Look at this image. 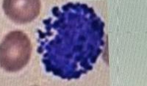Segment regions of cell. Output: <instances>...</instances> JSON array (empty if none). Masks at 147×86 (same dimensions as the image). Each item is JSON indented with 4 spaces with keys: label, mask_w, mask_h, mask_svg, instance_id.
<instances>
[{
    "label": "cell",
    "mask_w": 147,
    "mask_h": 86,
    "mask_svg": "<svg viewBox=\"0 0 147 86\" xmlns=\"http://www.w3.org/2000/svg\"><path fill=\"white\" fill-rule=\"evenodd\" d=\"M38 32V52L47 72L62 79L80 78L91 71L105 45V23L85 4L55 7Z\"/></svg>",
    "instance_id": "6da1fadb"
},
{
    "label": "cell",
    "mask_w": 147,
    "mask_h": 86,
    "mask_svg": "<svg viewBox=\"0 0 147 86\" xmlns=\"http://www.w3.org/2000/svg\"><path fill=\"white\" fill-rule=\"evenodd\" d=\"M31 53L32 45L27 34L12 31L0 44V66L7 72H17L27 66Z\"/></svg>",
    "instance_id": "7a4b0ae2"
},
{
    "label": "cell",
    "mask_w": 147,
    "mask_h": 86,
    "mask_svg": "<svg viewBox=\"0 0 147 86\" xmlns=\"http://www.w3.org/2000/svg\"><path fill=\"white\" fill-rule=\"evenodd\" d=\"M5 15L17 24L32 22L38 16L41 8L40 0H3Z\"/></svg>",
    "instance_id": "3957f363"
}]
</instances>
